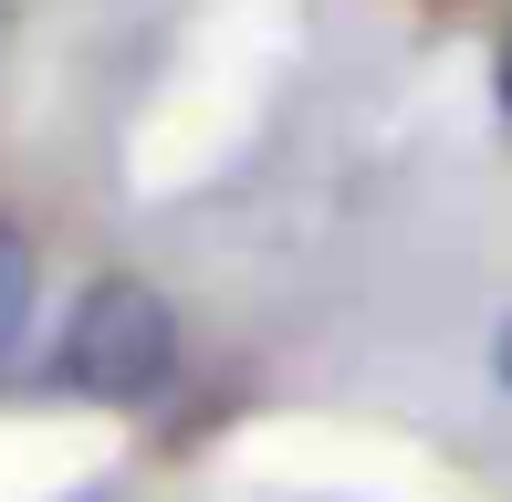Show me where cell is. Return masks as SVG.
<instances>
[{"label":"cell","mask_w":512,"mask_h":502,"mask_svg":"<svg viewBox=\"0 0 512 502\" xmlns=\"http://www.w3.org/2000/svg\"><path fill=\"white\" fill-rule=\"evenodd\" d=\"M178 377V314L157 283H95L63 325V387L105 408H147Z\"/></svg>","instance_id":"1"},{"label":"cell","mask_w":512,"mask_h":502,"mask_svg":"<svg viewBox=\"0 0 512 502\" xmlns=\"http://www.w3.org/2000/svg\"><path fill=\"white\" fill-rule=\"evenodd\" d=\"M492 377L512 387V314H502V335H492Z\"/></svg>","instance_id":"3"},{"label":"cell","mask_w":512,"mask_h":502,"mask_svg":"<svg viewBox=\"0 0 512 502\" xmlns=\"http://www.w3.org/2000/svg\"><path fill=\"white\" fill-rule=\"evenodd\" d=\"M32 283H42V262H32V241L0 220V356L21 346V325H32Z\"/></svg>","instance_id":"2"},{"label":"cell","mask_w":512,"mask_h":502,"mask_svg":"<svg viewBox=\"0 0 512 502\" xmlns=\"http://www.w3.org/2000/svg\"><path fill=\"white\" fill-rule=\"evenodd\" d=\"M502 116H512V53H502Z\"/></svg>","instance_id":"4"}]
</instances>
